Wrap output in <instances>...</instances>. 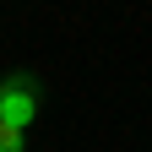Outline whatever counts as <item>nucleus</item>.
<instances>
[{
  "instance_id": "2",
  "label": "nucleus",
  "mask_w": 152,
  "mask_h": 152,
  "mask_svg": "<svg viewBox=\"0 0 152 152\" xmlns=\"http://www.w3.org/2000/svg\"><path fill=\"white\" fill-rule=\"evenodd\" d=\"M0 152H27V141H22V130L0 125Z\"/></svg>"
},
{
  "instance_id": "1",
  "label": "nucleus",
  "mask_w": 152,
  "mask_h": 152,
  "mask_svg": "<svg viewBox=\"0 0 152 152\" xmlns=\"http://www.w3.org/2000/svg\"><path fill=\"white\" fill-rule=\"evenodd\" d=\"M38 114V92H33V76H11L6 87H0V125L11 130H27Z\"/></svg>"
}]
</instances>
